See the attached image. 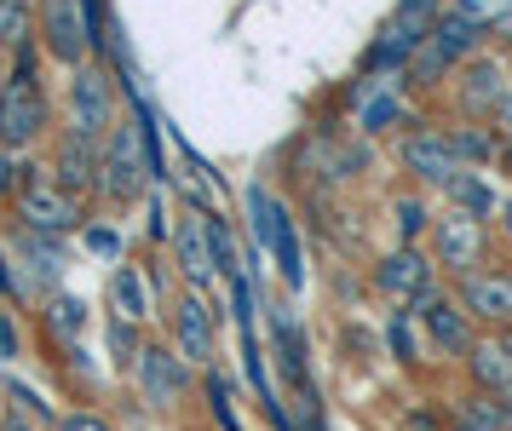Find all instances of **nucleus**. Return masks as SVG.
Instances as JSON below:
<instances>
[{"instance_id": "obj_1", "label": "nucleus", "mask_w": 512, "mask_h": 431, "mask_svg": "<svg viewBox=\"0 0 512 431\" xmlns=\"http://www.w3.org/2000/svg\"><path fill=\"white\" fill-rule=\"evenodd\" d=\"M47 127V98L35 87V52L18 46V64H12V81L0 87V150H24L35 144Z\"/></svg>"}, {"instance_id": "obj_2", "label": "nucleus", "mask_w": 512, "mask_h": 431, "mask_svg": "<svg viewBox=\"0 0 512 431\" xmlns=\"http://www.w3.org/2000/svg\"><path fill=\"white\" fill-rule=\"evenodd\" d=\"M248 213H254V236L265 253H277V271L288 288H305V259H300V242H294V225H288V213L282 202H271V190L254 184L248 190Z\"/></svg>"}, {"instance_id": "obj_3", "label": "nucleus", "mask_w": 512, "mask_h": 431, "mask_svg": "<svg viewBox=\"0 0 512 431\" xmlns=\"http://www.w3.org/2000/svg\"><path fill=\"white\" fill-rule=\"evenodd\" d=\"M144 144H139V127H116L110 144H104V156H98V190L110 196V202H133L144 196Z\"/></svg>"}, {"instance_id": "obj_4", "label": "nucleus", "mask_w": 512, "mask_h": 431, "mask_svg": "<svg viewBox=\"0 0 512 431\" xmlns=\"http://www.w3.org/2000/svg\"><path fill=\"white\" fill-rule=\"evenodd\" d=\"M438 29V6L432 0H403L392 12V23L380 29V41H374V64L392 69V64H409L420 46H426V35Z\"/></svg>"}, {"instance_id": "obj_5", "label": "nucleus", "mask_w": 512, "mask_h": 431, "mask_svg": "<svg viewBox=\"0 0 512 431\" xmlns=\"http://www.w3.org/2000/svg\"><path fill=\"white\" fill-rule=\"evenodd\" d=\"M18 213H24V225L41 230V236H58V230H70L75 219H81V207H75L70 190L58 179H41V173H24V179H18Z\"/></svg>"}, {"instance_id": "obj_6", "label": "nucleus", "mask_w": 512, "mask_h": 431, "mask_svg": "<svg viewBox=\"0 0 512 431\" xmlns=\"http://www.w3.org/2000/svg\"><path fill=\"white\" fill-rule=\"evenodd\" d=\"M41 35H47V52L58 58V64H81V58L98 46L81 0H41Z\"/></svg>"}, {"instance_id": "obj_7", "label": "nucleus", "mask_w": 512, "mask_h": 431, "mask_svg": "<svg viewBox=\"0 0 512 431\" xmlns=\"http://www.w3.org/2000/svg\"><path fill=\"white\" fill-rule=\"evenodd\" d=\"M432 253H438L443 271L455 276H472L484 265V219H472V213H443L438 225H432Z\"/></svg>"}, {"instance_id": "obj_8", "label": "nucleus", "mask_w": 512, "mask_h": 431, "mask_svg": "<svg viewBox=\"0 0 512 431\" xmlns=\"http://www.w3.org/2000/svg\"><path fill=\"white\" fill-rule=\"evenodd\" d=\"M70 127L75 133H116V92L104 69H75L70 75Z\"/></svg>"}, {"instance_id": "obj_9", "label": "nucleus", "mask_w": 512, "mask_h": 431, "mask_svg": "<svg viewBox=\"0 0 512 431\" xmlns=\"http://www.w3.org/2000/svg\"><path fill=\"white\" fill-rule=\"evenodd\" d=\"M173 248H179V271H185L190 288H208L213 276H219V259H213V219L202 207H179Z\"/></svg>"}, {"instance_id": "obj_10", "label": "nucleus", "mask_w": 512, "mask_h": 431, "mask_svg": "<svg viewBox=\"0 0 512 431\" xmlns=\"http://www.w3.org/2000/svg\"><path fill=\"white\" fill-rule=\"evenodd\" d=\"M190 386V363L173 345H144L139 351V391L150 409H179V397Z\"/></svg>"}, {"instance_id": "obj_11", "label": "nucleus", "mask_w": 512, "mask_h": 431, "mask_svg": "<svg viewBox=\"0 0 512 431\" xmlns=\"http://www.w3.org/2000/svg\"><path fill=\"white\" fill-rule=\"evenodd\" d=\"M472 41H478V23H466L461 12H449V18H438V29L426 35V46L415 52V75L432 87V81H443L449 75V64H461L466 52H472Z\"/></svg>"}, {"instance_id": "obj_12", "label": "nucleus", "mask_w": 512, "mask_h": 431, "mask_svg": "<svg viewBox=\"0 0 512 431\" xmlns=\"http://www.w3.org/2000/svg\"><path fill=\"white\" fill-rule=\"evenodd\" d=\"M374 282H380V294L386 299H403V305H426L432 299V259L415 248H397L380 259V271H374Z\"/></svg>"}, {"instance_id": "obj_13", "label": "nucleus", "mask_w": 512, "mask_h": 431, "mask_svg": "<svg viewBox=\"0 0 512 431\" xmlns=\"http://www.w3.org/2000/svg\"><path fill=\"white\" fill-rule=\"evenodd\" d=\"M403 167H409L420 184H443V190L466 173V161L455 156L449 133H415L409 144H403Z\"/></svg>"}, {"instance_id": "obj_14", "label": "nucleus", "mask_w": 512, "mask_h": 431, "mask_svg": "<svg viewBox=\"0 0 512 431\" xmlns=\"http://www.w3.org/2000/svg\"><path fill=\"white\" fill-rule=\"evenodd\" d=\"M461 305H466V317L495 322L507 334L512 328V271H472L461 282Z\"/></svg>"}, {"instance_id": "obj_15", "label": "nucleus", "mask_w": 512, "mask_h": 431, "mask_svg": "<svg viewBox=\"0 0 512 431\" xmlns=\"http://www.w3.org/2000/svg\"><path fill=\"white\" fill-rule=\"evenodd\" d=\"M173 351L185 363H202V368L213 363V311L196 294H185L173 305Z\"/></svg>"}, {"instance_id": "obj_16", "label": "nucleus", "mask_w": 512, "mask_h": 431, "mask_svg": "<svg viewBox=\"0 0 512 431\" xmlns=\"http://www.w3.org/2000/svg\"><path fill=\"white\" fill-rule=\"evenodd\" d=\"M466 363H472V380H478L484 397H512V340H507V334L472 340Z\"/></svg>"}, {"instance_id": "obj_17", "label": "nucleus", "mask_w": 512, "mask_h": 431, "mask_svg": "<svg viewBox=\"0 0 512 431\" xmlns=\"http://www.w3.org/2000/svg\"><path fill=\"white\" fill-rule=\"evenodd\" d=\"M271 334H277V357H282V374H288V386L305 397H317V386H311V368H305V334L300 322H294V311L288 305H271Z\"/></svg>"}, {"instance_id": "obj_18", "label": "nucleus", "mask_w": 512, "mask_h": 431, "mask_svg": "<svg viewBox=\"0 0 512 431\" xmlns=\"http://www.w3.org/2000/svg\"><path fill=\"white\" fill-rule=\"evenodd\" d=\"M420 322H426V334H432V345H438V351H449V357L472 351V317H466V305L432 294L426 305H420Z\"/></svg>"}, {"instance_id": "obj_19", "label": "nucleus", "mask_w": 512, "mask_h": 431, "mask_svg": "<svg viewBox=\"0 0 512 431\" xmlns=\"http://www.w3.org/2000/svg\"><path fill=\"white\" fill-rule=\"evenodd\" d=\"M461 98H466V110H478V115H501V110H507V98H512L507 69L495 64V58H478V64L466 69Z\"/></svg>"}, {"instance_id": "obj_20", "label": "nucleus", "mask_w": 512, "mask_h": 431, "mask_svg": "<svg viewBox=\"0 0 512 431\" xmlns=\"http://www.w3.org/2000/svg\"><path fill=\"white\" fill-rule=\"evenodd\" d=\"M58 184L70 190V196H81V190H93L98 184V150L87 133H64L58 138Z\"/></svg>"}, {"instance_id": "obj_21", "label": "nucleus", "mask_w": 512, "mask_h": 431, "mask_svg": "<svg viewBox=\"0 0 512 431\" xmlns=\"http://www.w3.org/2000/svg\"><path fill=\"white\" fill-rule=\"evenodd\" d=\"M110 317H116V322H133V328L150 317V299H144L139 271H116V276H110Z\"/></svg>"}, {"instance_id": "obj_22", "label": "nucleus", "mask_w": 512, "mask_h": 431, "mask_svg": "<svg viewBox=\"0 0 512 431\" xmlns=\"http://www.w3.org/2000/svg\"><path fill=\"white\" fill-rule=\"evenodd\" d=\"M47 328L64 345H75L81 334H87V305H81V299H70V294H52L47 299Z\"/></svg>"}, {"instance_id": "obj_23", "label": "nucleus", "mask_w": 512, "mask_h": 431, "mask_svg": "<svg viewBox=\"0 0 512 431\" xmlns=\"http://www.w3.org/2000/svg\"><path fill=\"white\" fill-rule=\"evenodd\" d=\"M449 207H455V213H472V219H484L489 207H495V196H489V184L478 179V173H461V179L449 184Z\"/></svg>"}, {"instance_id": "obj_24", "label": "nucleus", "mask_w": 512, "mask_h": 431, "mask_svg": "<svg viewBox=\"0 0 512 431\" xmlns=\"http://www.w3.org/2000/svg\"><path fill=\"white\" fill-rule=\"evenodd\" d=\"M24 259H29V271H35V282H47V288L64 276V248H58L52 236H41V242L29 236V242H24Z\"/></svg>"}, {"instance_id": "obj_25", "label": "nucleus", "mask_w": 512, "mask_h": 431, "mask_svg": "<svg viewBox=\"0 0 512 431\" xmlns=\"http://www.w3.org/2000/svg\"><path fill=\"white\" fill-rule=\"evenodd\" d=\"M455 431H501V397H472V403H461V414H455Z\"/></svg>"}, {"instance_id": "obj_26", "label": "nucleus", "mask_w": 512, "mask_h": 431, "mask_svg": "<svg viewBox=\"0 0 512 431\" xmlns=\"http://www.w3.org/2000/svg\"><path fill=\"white\" fill-rule=\"evenodd\" d=\"M0 41L29 46V6L24 0H0Z\"/></svg>"}, {"instance_id": "obj_27", "label": "nucleus", "mask_w": 512, "mask_h": 431, "mask_svg": "<svg viewBox=\"0 0 512 431\" xmlns=\"http://www.w3.org/2000/svg\"><path fill=\"white\" fill-rule=\"evenodd\" d=\"M507 12H512V0H461V18L478 23V29H495Z\"/></svg>"}, {"instance_id": "obj_28", "label": "nucleus", "mask_w": 512, "mask_h": 431, "mask_svg": "<svg viewBox=\"0 0 512 431\" xmlns=\"http://www.w3.org/2000/svg\"><path fill=\"white\" fill-rule=\"evenodd\" d=\"M386 340H392V357H397V363H415V328H409V317H403V311L386 322Z\"/></svg>"}, {"instance_id": "obj_29", "label": "nucleus", "mask_w": 512, "mask_h": 431, "mask_svg": "<svg viewBox=\"0 0 512 431\" xmlns=\"http://www.w3.org/2000/svg\"><path fill=\"white\" fill-rule=\"evenodd\" d=\"M392 213H397V230H403V242H415L420 230H426V207H420L415 196H409V202H397Z\"/></svg>"}, {"instance_id": "obj_30", "label": "nucleus", "mask_w": 512, "mask_h": 431, "mask_svg": "<svg viewBox=\"0 0 512 431\" xmlns=\"http://www.w3.org/2000/svg\"><path fill=\"white\" fill-rule=\"evenodd\" d=\"M110 351H116V363H133V357H139V334H133V322H110Z\"/></svg>"}, {"instance_id": "obj_31", "label": "nucleus", "mask_w": 512, "mask_h": 431, "mask_svg": "<svg viewBox=\"0 0 512 431\" xmlns=\"http://www.w3.org/2000/svg\"><path fill=\"white\" fill-rule=\"evenodd\" d=\"M449 144H455V156L461 161H484L495 144H489V133H449Z\"/></svg>"}, {"instance_id": "obj_32", "label": "nucleus", "mask_w": 512, "mask_h": 431, "mask_svg": "<svg viewBox=\"0 0 512 431\" xmlns=\"http://www.w3.org/2000/svg\"><path fill=\"white\" fill-rule=\"evenodd\" d=\"M397 121V98H369V110H363V133H380V127H392Z\"/></svg>"}, {"instance_id": "obj_33", "label": "nucleus", "mask_w": 512, "mask_h": 431, "mask_svg": "<svg viewBox=\"0 0 512 431\" xmlns=\"http://www.w3.org/2000/svg\"><path fill=\"white\" fill-rule=\"evenodd\" d=\"M58 431H110V420H104V414H70Z\"/></svg>"}, {"instance_id": "obj_34", "label": "nucleus", "mask_w": 512, "mask_h": 431, "mask_svg": "<svg viewBox=\"0 0 512 431\" xmlns=\"http://www.w3.org/2000/svg\"><path fill=\"white\" fill-rule=\"evenodd\" d=\"M12 397L24 403V414H41V420H52V409H47V403H41V397H35L29 386H12Z\"/></svg>"}, {"instance_id": "obj_35", "label": "nucleus", "mask_w": 512, "mask_h": 431, "mask_svg": "<svg viewBox=\"0 0 512 431\" xmlns=\"http://www.w3.org/2000/svg\"><path fill=\"white\" fill-rule=\"evenodd\" d=\"M87 248L110 259V253H116V230H87Z\"/></svg>"}, {"instance_id": "obj_36", "label": "nucleus", "mask_w": 512, "mask_h": 431, "mask_svg": "<svg viewBox=\"0 0 512 431\" xmlns=\"http://www.w3.org/2000/svg\"><path fill=\"white\" fill-rule=\"evenodd\" d=\"M12 190H18V179H12V156L0 150V196H12Z\"/></svg>"}, {"instance_id": "obj_37", "label": "nucleus", "mask_w": 512, "mask_h": 431, "mask_svg": "<svg viewBox=\"0 0 512 431\" xmlns=\"http://www.w3.org/2000/svg\"><path fill=\"white\" fill-rule=\"evenodd\" d=\"M0 294H12V265H6V248H0Z\"/></svg>"}, {"instance_id": "obj_38", "label": "nucleus", "mask_w": 512, "mask_h": 431, "mask_svg": "<svg viewBox=\"0 0 512 431\" xmlns=\"http://www.w3.org/2000/svg\"><path fill=\"white\" fill-rule=\"evenodd\" d=\"M495 121H501V138H512V98H507V110L495 115Z\"/></svg>"}, {"instance_id": "obj_39", "label": "nucleus", "mask_w": 512, "mask_h": 431, "mask_svg": "<svg viewBox=\"0 0 512 431\" xmlns=\"http://www.w3.org/2000/svg\"><path fill=\"white\" fill-rule=\"evenodd\" d=\"M501 431H512V397H501Z\"/></svg>"}, {"instance_id": "obj_40", "label": "nucleus", "mask_w": 512, "mask_h": 431, "mask_svg": "<svg viewBox=\"0 0 512 431\" xmlns=\"http://www.w3.org/2000/svg\"><path fill=\"white\" fill-rule=\"evenodd\" d=\"M0 431H29V420H18V414H12V420H0Z\"/></svg>"}, {"instance_id": "obj_41", "label": "nucleus", "mask_w": 512, "mask_h": 431, "mask_svg": "<svg viewBox=\"0 0 512 431\" xmlns=\"http://www.w3.org/2000/svg\"><path fill=\"white\" fill-rule=\"evenodd\" d=\"M501 167L512 173V138H501Z\"/></svg>"}, {"instance_id": "obj_42", "label": "nucleus", "mask_w": 512, "mask_h": 431, "mask_svg": "<svg viewBox=\"0 0 512 431\" xmlns=\"http://www.w3.org/2000/svg\"><path fill=\"white\" fill-rule=\"evenodd\" d=\"M495 35H507V41H512V12H507L501 23H495Z\"/></svg>"}, {"instance_id": "obj_43", "label": "nucleus", "mask_w": 512, "mask_h": 431, "mask_svg": "<svg viewBox=\"0 0 512 431\" xmlns=\"http://www.w3.org/2000/svg\"><path fill=\"white\" fill-rule=\"evenodd\" d=\"M409 431H432V420H426V414H415V420H409Z\"/></svg>"}, {"instance_id": "obj_44", "label": "nucleus", "mask_w": 512, "mask_h": 431, "mask_svg": "<svg viewBox=\"0 0 512 431\" xmlns=\"http://www.w3.org/2000/svg\"><path fill=\"white\" fill-rule=\"evenodd\" d=\"M501 225H507V236H512V196H507V207H501Z\"/></svg>"}, {"instance_id": "obj_45", "label": "nucleus", "mask_w": 512, "mask_h": 431, "mask_svg": "<svg viewBox=\"0 0 512 431\" xmlns=\"http://www.w3.org/2000/svg\"><path fill=\"white\" fill-rule=\"evenodd\" d=\"M24 6H41V0H24Z\"/></svg>"}, {"instance_id": "obj_46", "label": "nucleus", "mask_w": 512, "mask_h": 431, "mask_svg": "<svg viewBox=\"0 0 512 431\" xmlns=\"http://www.w3.org/2000/svg\"><path fill=\"white\" fill-rule=\"evenodd\" d=\"M507 340H512V328H507Z\"/></svg>"}]
</instances>
